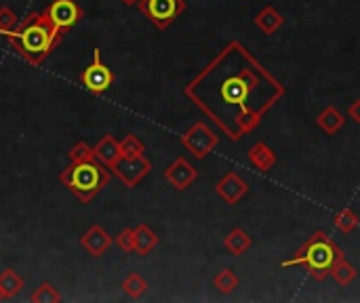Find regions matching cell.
I'll use <instances>...</instances> for the list:
<instances>
[{
	"label": "cell",
	"instance_id": "cell-21",
	"mask_svg": "<svg viewBox=\"0 0 360 303\" xmlns=\"http://www.w3.org/2000/svg\"><path fill=\"white\" fill-rule=\"evenodd\" d=\"M120 289H122V293H124L129 299H141V297L148 293L150 285H148V281H146L139 272H131V274H127L124 281L120 283Z\"/></svg>",
	"mask_w": 360,
	"mask_h": 303
},
{
	"label": "cell",
	"instance_id": "cell-15",
	"mask_svg": "<svg viewBox=\"0 0 360 303\" xmlns=\"http://www.w3.org/2000/svg\"><path fill=\"white\" fill-rule=\"evenodd\" d=\"M255 25H257V30H262L266 36H272V34H276V32L285 25V15H283L278 8H274L272 4H268V6H264V8L255 15Z\"/></svg>",
	"mask_w": 360,
	"mask_h": 303
},
{
	"label": "cell",
	"instance_id": "cell-12",
	"mask_svg": "<svg viewBox=\"0 0 360 303\" xmlns=\"http://www.w3.org/2000/svg\"><path fill=\"white\" fill-rule=\"evenodd\" d=\"M114 245V238L97 224H93L82 236H80V247L93 257V259H99L108 253V249Z\"/></svg>",
	"mask_w": 360,
	"mask_h": 303
},
{
	"label": "cell",
	"instance_id": "cell-14",
	"mask_svg": "<svg viewBox=\"0 0 360 303\" xmlns=\"http://www.w3.org/2000/svg\"><path fill=\"white\" fill-rule=\"evenodd\" d=\"M253 247V238L249 232H245L243 228H232L226 236H224V249L234 255V257H243L245 253H249V249Z\"/></svg>",
	"mask_w": 360,
	"mask_h": 303
},
{
	"label": "cell",
	"instance_id": "cell-7",
	"mask_svg": "<svg viewBox=\"0 0 360 303\" xmlns=\"http://www.w3.org/2000/svg\"><path fill=\"white\" fill-rule=\"evenodd\" d=\"M80 82H82V86L89 91V93H93V95H101V93H105L110 86H112V82H114V72L103 63V59H101V49H93V61L82 70V74H80Z\"/></svg>",
	"mask_w": 360,
	"mask_h": 303
},
{
	"label": "cell",
	"instance_id": "cell-3",
	"mask_svg": "<svg viewBox=\"0 0 360 303\" xmlns=\"http://www.w3.org/2000/svg\"><path fill=\"white\" fill-rule=\"evenodd\" d=\"M342 255H344V251L329 238V234L323 232V230H316V232L302 245V249H300L293 257L281 262V268L289 270V268L300 266V268H304V270L310 274L312 281L323 283V281L329 276L333 264H335Z\"/></svg>",
	"mask_w": 360,
	"mask_h": 303
},
{
	"label": "cell",
	"instance_id": "cell-24",
	"mask_svg": "<svg viewBox=\"0 0 360 303\" xmlns=\"http://www.w3.org/2000/svg\"><path fill=\"white\" fill-rule=\"evenodd\" d=\"M30 302L32 303H59L61 295L59 291L51 285V283H40L32 293H30Z\"/></svg>",
	"mask_w": 360,
	"mask_h": 303
},
{
	"label": "cell",
	"instance_id": "cell-1",
	"mask_svg": "<svg viewBox=\"0 0 360 303\" xmlns=\"http://www.w3.org/2000/svg\"><path fill=\"white\" fill-rule=\"evenodd\" d=\"M285 95V84L240 40H230L184 86V97L232 141L253 133Z\"/></svg>",
	"mask_w": 360,
	"mask_h": 303
},
{
	"label": "cell",
	"instance_id": "cell-16",
	"mask_svg": "<svg viewBox=\"0 0 360 303\" xmlns=\"http://www.w3.org/2000/svg\"><path fill=\"white\" fill-rule=\"evenodd\" d=\"M249 162L257 169V171H262V173H268L270 169H274V165H276V152L268 146V143H264V141H257L251 150H249Z\"/></svg>",
	"mask_w": 360,
	"mask_h": 303
},
{
	"label": "cell",
	"instance_id": "cell-17",
	"mask_svg": "<svg viewBox=\"0 0 360 303\" xmlns=\"http://www.w3.org/2000/svg\"><path fill=\"white\" fill-rule=\"evenodd\" d=\"M316 124H319V129H321L323 133L335 135V133H340V131L344 129L346 116H344L335 105H329V108H325V110L316 116Z\"/></svg>",
	"mask_w": 360,
	"mask_h": 303
},
{
	"label": "cell",
	"instance_id": "cell-20",
	"mask_svg": "<svg viewBox=\"0 0 360 303\" xmlns=\"http://www.w3.org/2000/svg\"><path fill=\"white\" fill-rule=\"evenodd\" d=\"M329 274L333 276V281H335L340 287H350V285L359 278V270L346 259V255H342V257L333 264V268H331Z\"/></svg>",
	"mask_w": 360,
	"mask_h": 303
},
{
	"label": "cell",
	"instance_id": "cell-26",
	"mask_svg": "<svg viewBox=\"0 0 360 303\" xmlns=\"http://www.w3.org/2000/svg\"><path fill=\"white\" fill-rule=\"evenodd\" d=\"M114 245L122 251V253H135V228H124L116 238Z\"/></svg>",
	"mask_w": 360,
	"mask_h": 303
},
{
	"label": "cell",
	"instance_id": "cell-18",
	"mask_svg": "<svg viewBox=\"0 0 360 303\" xmlns=\"http://www.w3.org/2000/svg\"><path fill=\"white\" fill-rule=\"evenodd\" d=\"M158 243H160L158 234H156L148 224H139V226L135 228V253H137L139 257L150 255V253L158 247Z\"/></svg>",
	"mask_w": 360,
	"mask_h": 303
},
{
	"label": "cell",
	"instance_id": "cell-5",
	"mask_svg": "<svg viewBox=\"0 0 360 303\" xmlns=\"http://www.w3.org/2000/svg\"><path fill=\"white\" fill-rule=\"evenodd\" d=\"M137 8L154 27L167 30L186 13V0H139Z\"/></svg>",
	"mask_w": 360,
	"mask_h": 303
},
{
	"label": "cell",
	"instance_id": "cell-9",
	"mask_svg": "<svg viewBox=\"0 0 360 303\" xmlns=\"http://www.w3.org/2000/svg\"><path fill=\"white\" fill-rule=\"evenodd\" d=\"M44 13L61 34L70 32L82 19V8L76 0H51Z\"/></svg>",
	"mask_w": 360,
	"mask_h": 303
},
{
	"label": "cell",
	"instance_id": "cell-13",
	"mask_svg": "<svg viewBox=\"0 0 360 303\" xmlns=\"http://www.w3.org/2000/svg\"><path fill=\"white\" fill-rule=\"evenodd\" d=\"M93 154H95V160H99L103 167L112 169L120 160V148H118L116 137L110 133L101 135V139L93 146Z\"/></svg>",
	"mask_w": 360,
	"mask_h": 303
},
{
	"label": "cell",
	"instance_id": "cell-23",
	"mask_svg": "<svg viewBox=\"0 0 360 303\" xmlns=\"http://www.w3.org/2000/svg\"><path fill=\"white\" fill-rule=\"evenodd\" d=\"M333 226H335L342 234H352V232L359 228V215H356L350 207H346V209H342V211H338V213L333 215Z\"/></svg>",
	"mask_w": 360,
	"mask_h": 303
},
{
	"label": "cell",
	"instance_id": "cell-19",
	"mask_svg": "<svg viewBox=\"0 0 360 303\" xmlns=\"http://www.w3.org/2000/svg\"><path fill=\"white\" fill-rule=\"evenodd\" d=\"M23 289H25V281L17 274L15 268H6V270L0 274V293H2L4 299L17 297Z\"/></svg>",
	"mask_w": 360,
	"mask_h": 303
},
{
	"label": "cell",
	"instance_id": "cell-2",
	"mask_svg": "<svg viewBox=\"0 0 360 303\" xmlns=\"http://www.w3.org/2000/svg\"><path fill=\"white\" fill-rule=\"evenodd\" d=\"M0 36H4L11 49L30 65H40L63 38V34L51 23L44 11L27 15V19H23L15 30Z\"/></svg>",
	"mask_w": 360,
	"mask_h": 303
},
{
	"label": "cell",
	"instance_id": "cell-6",
	"mask_svg": "<svg viewBox=\"0 0 360 303\" xmlns=\"http://www.w3.org/2000/svg\"><path fill=\"white\" fill-rule=\"evenodd\" d=\"M179 141L196 160H205L219 146V135L207 122L198 120L181 135Z\"/></svg>",
	"mask_w": 360,
	"mask_h": 303
},
{
	"label": "cell",
	"instance_id": "cell-28",
	"mask_svg": "<svg viewBox=\"0 0 360 303\" xmlns=\"http://www.w3.org/2000/svg\"><path fill=\"white\" fill-rule=\"evenodd\" d=\"M19 25L17 21V15L8 8V6H0V34L4 32H11Z\"/></svg>",
	"mask_w": 360,
	"mask_h": 303
},
{
	"label": "cell",
	"instance_id": "cell-31",
	"mask_svg": "<svg viewBox=\"0 0 360 303\" xmlns=\"http://www.w3.org/2000/svg\"><path fill=\"white\" fill-rule=\"evenodd\" d=\"M2 299H4V297H2V293H0V302H2Z\"/></svg>",
	"mask_w": 360,
	"mask_h": 303
},
{
	"label": "cell",
	"instance_id": "cell-25",
	"mask_svg": "<svg viewBox=\"0 0 360 303\" xmlns=\"http://www.w3.org/2000/svg\"><path fill=\"white\" fill-rule=\"evenodd\" d=\"M118 148H120V156H124V158L146 154V143H143L139 137H135L133 133H131V135H127L122 141H118Z\"/></svg>",
	"mask_w": 360,
	"mask_h": 303
},
{
	"label": "cell",
	"instance_id": "cell-8",
	"mask_svg": "<svg viewBox=\"0 0 360 303\" xmlns=\"http://www.w3.org/2000/svg\"><path fill=\"white\" fill-rule=\"evenodd\" d=\"M112 175H116L127 188H137L146 177L148 173L152 171V162L141 154V156H131V158H124L120 156V160L110 169Z\"/></svg>",
	"mask_w": 360,
	"mask_h": 303
},
{
	"label": "cell",
	"instance_id": "cell-30",
	"mask_svg": "<svg viewBox=\"0 0 360 303\" xmlns=\"http://www.w3.org/2000/svg\"><path fill=\"white\" fill-rule=\"evenodd\" d=\"M120 2H124L127 6H135V4H137L139 0H120Z\"/></svg>",
	"mask_w": 360,
	"mask_h": 303
},
{
	"label": "cell",
	"instance_id": "cell-29",
	"mask_svg": "<svg viewBox=\"0 0 360 303\" xmlns=\"http://www.w3.org/2000/svg\"><path fill=\"white\" fill-rule=\"evenodd\" d=\"M348 116H350L356 124H360V99H356V101H352V103H350V108H348Z\"/></svg>",
	"mask_w": 360,
	"mask_h": 303
},
{
	"label": "cell",
	"instance_id": "cell-11",
	"mask_svg": "<svg viewBox=\"0 0 360 303\" xmlns=\"http://www.w3.org/2000/svg\"><path fill=\"white\" fill-rule=\"evenodd\" d=\"M215 192L217 196L226 202V205H238L247 192H249V183L234 171L226 173L217 183H215Z\"/></svg>",
	"mask_w": 360,
	"mask_h": 303
},
{
	"label": "cell",
	"instance_id": "cell-22",
	"mask_svg": "<svg viewBox=\"0 0 360 303\" xmlns=\"http://www.w3.org/2000/svg\"><path fill=\"white\" fill-rule=\"evenodd\" d=\"M213 287H215L221 295H230V293H234V291L240 287V278H238V274H236L234 270L226 268V270H221V272L213 278Z\"/></svg>",
	"mask_w": 360,
	"mask_h": 303
},
{
	"label": "cell",
	"instance_id": "cell-4",
	"mask_svg": "<svg viewBox=\"0 0 360 303\" xmlns=\"http://www.w3.org/2000/svg\"><path fill=\"white\" fill-rule=\"evenodd\" d=\"M110 179H112V171L95 158L82 162H70L59 173L61 186L68 188L84 205H89L110 183Z\"/></svg>",
	"mask_w": 360,
	"mask_h": 303
},
{
	"label": "cell",
	"instance_id": "cell-27",
	"mask_svg": "<svg viewBox=\"0 0 360 303\" xmlns=\"http://www.w3.org/2000/svg\"><path fill=\"white\" fill-rule=\"evenodd\" d=\"M70 156V162H82V160H93L95 154H93V148L84 141H78L72 146V150L68 152Z\"/></svg>",
	"mask_w": 360,
	"mask_h": 303
},
{
	"label": "cell",
	"instance_id": "cell-10",
	"mask_svg": "<svg viewBox=\"0 0 360 303\" xmlns=\"http://www.w3.org/2000/svg\"><path fill=\"white\" fill-rule=\"evenodd\" d=\"M165 179H167L177 192H184V190H188V188L198 179V171H196V167H194L188 158L179 156V158H175V160L165 169Z\"/></svg>",
	"mask_w": 360,
	"mask_h": 303
}]
</instances>
